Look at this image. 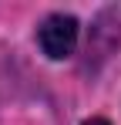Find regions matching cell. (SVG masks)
<instances>
[{
  "mask_svg": "<svg viewBox=\"0 0 121 125\" xmlns=\"http://www.w3.org/2000/svg\"><path fill=\"white\" fill-rule=\"evenodd\" d=\"M37 41H40V47H44L47 58L60 61V58H67V54L74 51V44H78V21L67 17V14H54V17H47V21L40 24Z\"/></svg>",
  "mask_w": 121,
  "mask_h": 125,
  "instance_id": "obj_1",
  "label": "cell"
},
{
  "mask_svg": "<svg viewBox=\"0 0 121 125\" xmlns=\"http://www.w3.org/2000/svg\"><path fill=\"white\" fill-rule=\"evenodd\" d=\"M84 125H108L104 118H91V122H84Z\"/></svg>",
  "mask_w": 121,
  "mask_h": 125,
  "instance_id": "obj_2",
  "label": "cell"
}]
</instances>
